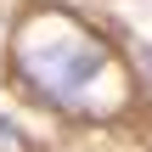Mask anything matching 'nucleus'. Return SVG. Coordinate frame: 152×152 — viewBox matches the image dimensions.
Segmentation results:
<instances>
[{
	"label": "nucleus",
	"mask_w": 152,
	"mask_h": 152,
	"mask_svg": "<svg viewBox=\"0 0 152 152\" xmlns=\"http://www.w3.org/2000/svg\"><path fill=\"white\" fill-rule=\"evenodd\" d=\"M107 68V45L62 11H34L17 28V73L39 102H73Z\"/></svg>",
	"instance_id": "nucleus-1"
},
{
	"label": "nucleus",
	"mask_w": 152,
	"mask_h": 152,
	"mask_svg": "<svg viewBox=\"0 0 152 152\" xmlns=\"http://www.w3.org/2000/svg\"><path fill=\"white\" fill-rule=\"evenodd\" d=\"M0 152H17V130H11L6 118H0Z\"/></svg>",
	"instance_id": "nucleus-2"
},
{
	"label": "nucleus",
	"mask_w": 152,
	"mask_h": 152,
	"mask_svg": "<svg viewBox=\"0 0 152 152\" xmlns=\"http://www.w3.org/2000/svg\"><path fill=\"white\" fill-rule=\"evenodd\" d=\"M141 68H147V79H152V51H141Z\"/></svg>",
	"instance_id": "nucleus-3"
}]
</instances>
